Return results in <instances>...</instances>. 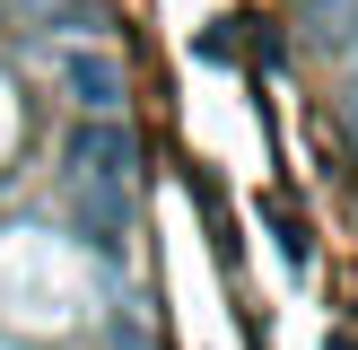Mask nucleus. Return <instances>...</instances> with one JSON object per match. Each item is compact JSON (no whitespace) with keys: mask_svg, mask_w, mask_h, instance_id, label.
<instances>
[{"mask_svg":"<svg viewBox=\"0 0 358 350\" xmlns=\"http://www.w3.org/2000/svg\"><path fill=\"white\" fill-rule=\"evenodd\" d=\"M62 88L87 105V114H114V105H122V62H105V52H79V44H70V52H62Z\"/></svg>","mask_w":358,"mask_h":350,"instance_id":"f257e3e1","label":"nucleus"}]
</instances>
